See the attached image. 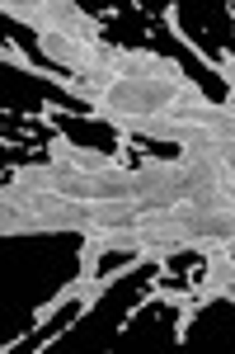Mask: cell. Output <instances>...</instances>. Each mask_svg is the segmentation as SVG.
<instances>
[{
    "label": "cell",
    "instance_id": "cell-1",
    "mask_svg": "<svg viewBox=\"0 0 235 354\" xmlns=\"http://www.w3.org/2000/svg\"><path fill=\"white\" fill-rule=\"evenodd\" d=\"M132 137H118L113 151L80 147L66 133L48 137V161L43 165H10L5 175L33 180L52 194H66L76 203H104V198H132V165H127Z\"/></svg>",
    "mask_w": 235,
    "mask_h": 354
},
{
    "label": "cell",
    "instance_id": "cell-2",
    "mask_svg": "<svg viewBox=\"0 0 235 354\" xmlns=\"http://www.w3.org/2000/svg\"><path fill=\"white\" fill-rule=\"evenodd\" d=\"M90 222V203H76L66 194H52L33 180L5 175L0 185V236H52V232H71L85 236Z\"/></svg>",
    "mask_w": 235,
    "mask_h": 354
},
{
    "label": "cell",
    "instance_id": "cell-3",
    "mask_svg": "<svg viewBox=\"0 0 235 354\" xmlns=\"http://www.w3.org/2000/svg\"><path fill=\"white\" fill-rule=\"evenodd\" d=\"M0 15L14 19V24H24V28H33V38H38V33H57V38H104L108 19H113V10L85 15L71 0H5Z\"/></svg>",
    "mask_w": 235,
    "mask_h": 354
},
{
    "label": "cell",
    "instance_id": "cell-4",
    "mask_svg": "<svg viewBox=\"0 0 235 354\" xmlns=\"http://www.w3.org/2000/svg\"><path fill=\"white\" fill-rule=\"evenodd\" d=\"M183 198H188V180L179 156H141L132 165V203L141 213L183 208Z\"/></svg>",
    "mask_w": 235,
    "mask_h": 354
}]
</instances>
